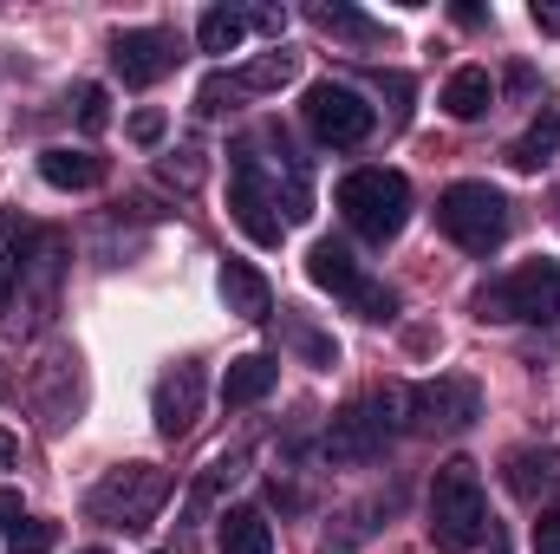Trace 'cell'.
I'll list each match as a JSON object with an SVG mask.
<instances>
[{
	"instance_id": "cell-1",
	"label": "cell",
	"mask_w": 560,
	"mask_h": 554,
	"mask_svg": "<svg viewBox=\"0 0 560 554\" xmlns=\"http://www.w3.org/2000/svg\"><path fill=\"white\" fill-rule=\"evenodd\" d=\"M405 430H411V392L405 385H372L365 399H352L326 424V463H346V470L378 463Z\"/></svg>"
},
{
	"instance_id": "cell-2",
	"label": "cell",
	"mask_w": 560,
	"mask_h": 554,
	"mask_svg": "<svg viewBox=\"0 0 560 554\" xmlns=\"http://www.w3.org/2000/svg\"><path fill=\"white\" fill-rule=\"evenodd\" d=\"M332 203H339L346 229L359 242H372V249H392L405 235V222H411V183H405V170H385V163L346 170Z\"/></svg>"
},
{
	"instance_id": "cell-3",
	"label": "cell",
	"mask_w": 560,
	"mask_h": 554,
	"mask_svg": "<svg viewBox=\"0 0 560 554\" xmlns=\"http://www.w3.org/2000/svg\"><path fill=\"white\" fill-rule=\"evenodd\" d=\"M430 535H436V549H450V554H469L489 535V496H482L476 463L450 457L430 476Z\"/></svg>"
},
{
	"instance_id": "cell-4",
	"label": "cell",
	"mask_w": 560,
	"mask_h": 554,
	"mask_svg": "<svg viewBox=\"0 0 560 554\" xmlns=\"http://www.w3.org/2000/svg\"><path fill=\"white\" fill-rule=\"evenodd\" d=\"M163 503H170V470H156V463H118V470H105L92 483L85 516L105 522V529H131L138 535V529L156 522Z\"/></svg>"
},
{
	"instance_id": "cell-5",
	"label": "cell",
	"mask_w": 560,
	"mask_h": 554,
	"mask_svg": "<svg viewBox=\"0 0 560 554\" xmlns=\"http://www.w3.org/2000/svg\"><path fill=\"white\" fill-rule=\"evenodd\" d=\"M436 229L463 255H495L509 242V196L495 183H450L436 196Z\"/></svg>"
},
{
	"instance_id": "cell-6",
	"label": "cell",
	"mask_w": 560,
	"mask_h": 554,
	"mask_svg": "<svg viewBox=\"0 0 560 554\" xmlns=\"http://www.w3.org/2000/svg\"><path fill=\"white\" fill-rule=\"evenodd\" d=\"M555 313H560V262L555 255H535V262L509 268L502 280H489L476 293V320L522 326V320H555Z\"/></svg>"
},
{
	"instance_id": "cell-7",
	"label": "cell",
	"mask_w": 560,
	"mask_h": 554,
	"mask_svg": "<svg viewBox=\"0 0 560 554\" xmlns=\"http://www.w3.org/2000/svg\"><path fill=\"white\" fill-rule=\"evenodd\" d=\"M306 131L319 143H332V150H359V143L378 131V105H365V92H352V85H339V79H319V85H306Z\"/></svg>"
},
{
	"instance_id": "cell-8",
	"label": "cell",
	"mask_w": 560,
	"mask_h": 554,
	"mask_svg": "<svg viewBox=\"0 0 560 554\" xmlns=\"http://www.w3.org/2000/svg\"><path fill=\"white\" fill-rule=\"evenodd\" d=\"M476 417H482V392H476V379L436 372V379L411 385V430H423V437H463Z\"/></svg>"
},
{
	"instance_id": "cell-9",
	"label": "cell",
	"mask_w": 560,
	"mask_h": 554,
	"mask_svg": "<svg viewBox=\"0 0 560 554\" xmlns=\"http://www.w3.org/2000/svg\"><path fill=\"white\" fill-rule=\"evenodd\" d=\"M280 196L268 189V176H261V163H255V150L242 143L235 150V163H229V216L242 222V235L255 242V249H280Z\"/></svg>"
},
{
	"instance_id": "cell-10",
	"label": "cell",
	"mask_w": 560,
	"mask_h": 554,
	"mask_svg": "<svg viewBox=\"0 0 560 554\" xmlns=\"http://www.w3.org/2000/svg\"><path fill=\"white\" fill-rule=\"evenodd\" d=\"M202 399H209V372L202 359H176L163 379H156V399H150V417H156V437L183 443L202 417Z\"/></svg>"
},
{
	"instance_id": "cell-11",
	"label": "cell",
	"mask_w": 560,
	"mask_h": 554,
	"mask_svg": "<svg viewBox=\"0 0 560 554\" xmlns=\"http://www.w3.org/2000/svg\"><path fill=\"white\" fill-rule=\"evenodd\" d=\"M112 72L125 79V85H156V79H170L176 72V33H163V26H131V33H118L112 39Z\"/></svg>"
},
{
	"instance_id": "cell-12",
	"label": "cell",
	"mask_w": 560,
	"mask_h": 554,
	"mask_svg": "<svg viewBox=\"0 0 560 554\" xmlns=\"http://www.w3.org/2000/svg\"><path fill=\"white\" fill-rule=\"evenodd\" d=\"M436 105L456 118V125H476L489 105H495V79H489V66H456L450 79H443V92H436Z\"/></svg>"
},
{
	"instance_id": "cell-13",
	"label": "cell",
	"mask_w": 560,
	"mask_h": 554,
	"mask_svg": "<svg viewBox=\"0 0 560 554\" xmlns=\"http://www.w3.org/2000/svg\"><path fill=\"white\" fill-rule=\"evenodd\" d=\"M39 176H46L52 189H98V183L112 176V163H105L98 150H72V143H52V150H39Z\"/></svg>"
},
{
	"instance_id": "cell-14",
	"label": "cell",
	"mask_w": 560,
	"mask_h": 554,
	"mask_svg": "<svg viewBox=\"0 0 560 554\" xmlns=\"http://www.w3.org/2000/svg\"><path fill=\"white\" fill-rule=\"evenodd\" d=\"M222 307L235 320H268L275 313V287L255 262H222Z\"/></svg>"
},
{
	"instance_id": "cell-15",
	"label": "cell",
	"mask_w": 560,
	"mask_h": 554,
	"mask_svg": "<svg viewBox=\"0 0 560 554\" xmlns=\"http://www.w3.org/2000/svg\"><path fill=\"white\" fill-rule=\"evenodd\" d=\"M215 522H222V529H215V549L222 554H275V522H268L255 503H235V509H222Z\"/></svg>"
},
{
	"instance_id": "cell-16",
	"label": "cell",
	"mask_w": 560,
	"mask_h": 554,
	"mask_svg": "<svg viewBox=\"0 0 560 554\" xmlns=\"http://www.w3.org/2000/svg\"><path fill=\"white\" fill-rule=\"evenodd\" d=\"M0 535H7V554H52L59 549V529L26 516V503L13 489H0Z\"/></svg>"
},
{
	"instance_id": "cell-17",
	"label": "cell",
	"mask_w": 560,
	"mask_h": 554,
	"mask_svg": "<svg viewBox=\"0 0 560 554\" xmlns=\"http://www.w3.org/2000/svg\"><path fill=\"white\" fill-rule=\"evenodd\" d=\"M306 275H313V287H326V293H339V300H352V293L365 287V275H359V262H352L346 242H313V249H306Z\"/></svg>"
},
{
	"instance_id": "cell-18",
	"label": "cell",
	"mask_w": 560,
	"mask_h": 554,
	"mask_svg": "<svg viewBox=\"0 0 560 554\" xmlns=\"http://www.w3.org/2000/svg\"><path fill=\"white\" fill-rule=\"evenodd\" d=\"M306 20H313L319 33H332V39H346V46H378V39H385V26H378L372 13H359V7H346V0H313V7H306Z\"/></svg>"
},
{
	"instance_id": "cell-19",
	"label": "cell",
	"mask_w": 560,
	"mask_h": 554,
	"mask_svg": "<svg viewBox=\"0 0 560 554\" xmlns=\"http://www.w3.org/2000/svg\"><path fill=\"white\" fill-rule=\"evenodd\" d=\"M275 379H280L275 353H242V359L229 366V379H222V399H229V405H261V399L275 392Z\"/></svg>"
},
{
	"instance_id": "cell-20",
	"label": "cell",
	"mask_w": 560,
	"mask_h": 554,
	"mask_svg": "<svg viewBox=\"0 0 560 554\" xmlns=\"http://www.w3.org/2000/svg\"><path fill=\"white\" fill-rule=\"evenodd\" d=\"M548 157H560V105H548V112H541L522 138L509 143V163H515V170H528V176H535Z\"/></svg>"
},
{
	"instance_id": "cell-21",
	"label": "cell",
	"mask_w": 560,
	"mask_h": 554,
	"mask_svg": "<svg viewBox=\"0 0 560 554\" xmlns=\"http://www.w3.org/2000/svg\"><path fill=\"white\" fill-rule=\"evenodd\" d=\"M293 79H300V53L293 46H275V53H261V59H248L235 72V92H280Z\"/></svg>"
},
{
	"instance_id": "cell-22",
	"label": "cell",
	"mask_w": 560,
	"mask_h": 554,
	"mask_svg": "<svg viewBox=\"0 0 560 554\" xmlns=\"http://www.w3.org/2000/svg\"><path fill=\"white\" fill-rule=\"evenodd\" d=\"M20 275H26V222H20V209H7L0 216V313L13 307Z\"/></svg>"
},
{
	"instance_id": "cell-23",
	"label": "cell",
	"mask_w": 560,
	"mask_h": 554,
	"mask_svg": "<svg viewBox=\"0 0 560 554\" xmlns=\"http://www.w3.org/2000/svg\"><path fill=\"white\" fill-rule=\"evenodd\" d=\"M196 39H202V53H242V39H248V7H209V13L196 20Z\"/></svg>"
},
{
	"instance_id": "cell-24",
	"label": "cell",
	"mask_w": 560,
	"mask_h": 554,
	"mask_svg": "<svg viewBox=\"0 0 560 554\" xmlns=\"http://www.w3.org/2000/svg\"><path fill=\"white\" fill-rule=\"evenodd\" d=\"M555 470H560L555 450H515V457H509V489H515L522 503H535V496L555 483Z\"/></svg>"
},
{
	"instance_id": "cell-25",
	"label": "cell",
	"mask_w": 560,
	"mask_h": 554,
	"mask_svg": "<svg viewBox=\"0 0 560 554\" xmlns=\"http://www.w3.org/2000/svg\"><path fill=\"white\" fill-rule=\"evenodd\" d=\"M235 470H242V457H215L202 476H196V489H189V503H183V516L189 522H202L209 509H215V496H222V483H235Z\"/></svg>"
},
{
	"instance_id": "cell-26",
	"label": "cell",
	"mask_w": 560,
	"mask_h": 554,
	"mask_svg": "<svg viewBox=\"0 0 560 554\" xmlns=\"http://www.w3.org/2000/svg\"><path fill=\"white\" fill-rule=\"evenodd\" d=\"M378 516H385V503H359V509L346 516V529H339V535H326V554H352L365 535H378Z\"/></svg>"
},
{
	"instance_id": "cell-27",
	"label": "cell",
	"mask_w": 560,
	"mask_h": 554,
	"mask_svg": "<svg viewBox=\"0 0 560 554\" xmlns=\"http://www.w3.org/2000/svg\"><path fill=\"white\" fill-rule=\"evenodd\" d=\"M72 105H79V131H85V138H98V131L112 125V99H105V85H79Z\"/></svg>"
},
{
	"instance_id": "cell-28",
	"label": "cell",
	"mask_w": 560,
	"mask_h": 554,
	"mask_svg": "<svg viewBox=\"0 0 560 554\" xmlns=\"http://www.w3.org/2000/svg\"><path fill=\"white\" fill-rule=\"evenodd\" d=\"M156 170H163V183H176V189H196V183H202V150H170Z\"/></svg>"
},
{
	"instance_id": "cell-29",
	"label": "cell",
	"mask_w": 560,
	"mask_h": 554,
	"mask_svg": "<svg viewBox=\"0 0 560 554\" xmlns=\"http://www.w3.org/2000/svg\"><path fill=\"white\" fill-rule=\"evenodd\" d=\"M352 307H359L365 320H398V293H392V287H378V280H365V287L352 293Z\"/></svg>"
},
{
	"instance_id": "cell-30",
	"label": "cell",
	"mask_w": 560,
	"mask_h": 554,
	"mask_svg": "<svg viewBox=\"0 0 560 554\" xmlns=\"http://www.w3.org/2000/svg\"><path fill=\"white\" fill-rule=\"evenodd\" d=\"M287 333H293V346H300V353H306L313 366H332V359H339V346H332V339H319L313 326H300V320H287Z\"/></svg>"
},
{
	"instance_id": "cell-31",
	"label": "cell",
	"mask_w": 560,
	"mask_h": 554,
	"mask_svg": "<svg viewBox=\"0 0 560 554\" xmlns=\"http://www.w3.org/2000/svg\"><path fill=\"white\" fill-rule=\"evenodd\" d=\"M229 92H235V72H229V79H222V72H215V79H202V92H196V112H202V118H215Z\"/></svg>"
},
{
	"instance_id": "cell-32",
	"label": "cell",
	"mask_w": 560,
	"mask_h": 554,
	"mask_svg": "<svg viewBox=\"0 0 560 554\" xmlns=\"http://www.w3.org/2000/svg\"><path fill=\"white\" fill-rule=\"evenodd\" d=\"M535 554H560V509H548L535 522Z\"/></svg>"
},
{
	"instance_id": "cell-33",
	"label": "cell",
	"mask_w": 560,
	"mask_h": 554,
	"mask_svg": "<svg viewBox=\"0 0 560 554\" xmlns=\"http://www.w3.org/2000/svg\"><path fill=\"white\" fill-rule=\"evenodd\" d=\"M131 138L138 143H163V112H138V118H131Z\"/></svg>"
},
{
	"instance_id": "cell-34",
	"label": "cell",
	"mask_w": 560,
	"mask_h": 554,
	"mask_svg": "<svg viewBox=\"0 0 560 554\" xmlns=\"http://www.w3.org/2000/svg\"><path fill=\"white\" fill-rule=\"evenodd\" d=\"M20 463V437L13 430H0V470H13Z\"/></svg>"
},
{
	"instance_id": "cell-35",
	"label": "cell",
	"mask_w": 560,
	"mask_h": 554,
	"mask_svg": "<svg viewBox=\"0 0 560 554\" xmlns=\"http://www.w3.org/2000/svg\"><path fill=\"white\" fill-rule=\"evenodd\" d=\"M535 26H548V33H560V7H548V0H535Z\"/></svg>"
},
{
	"instance_id": "cell-36",
	"label": "cell",
	"mask_w": 560,
	"mask_h": 554,
	"mask_svg": "<svg viewBox=\"0 0 560 554\" xmlns=\"http://www.w3.org/2000/svg\"><path fill=\"white\" fill-rule=\"evenodd\" d=\"M79 554H105V549H79Z\"/></svg>"
},
{
	"instance_id": "cell-37",
	"label": "cell",
	"mask_w": 560,
	"mask_h": 554,
	"mask_svg": "<svg viewBox=\"0 0 560 554\" xmlns=\"http://www.w3.org/2000/svg\"><path fill=\"white\" fill-rule=\"evenodd\" d=\"M156 554H163V549H156Z\"/></svg>"
}]
</instances>
